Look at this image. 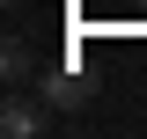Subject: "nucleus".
<instances>
[{
    "mask_svg": "<svg viewBox=\"0 0 147 139\" xmlns=\"http://www.w3.org/2000/svg\"><path fill=\"white\" fill-rule=\"evenodd\" d=\"M44 110H52V103H37L30 88H7V103H0V132H7V139H37V132H44Z\"/></svg>",
    "mask_w": 147,
    "mask_h": 139,
    "instance_id": "nucleus-1",
    "label": "nucleus"
},
{
    "mask_svg": "<svg viewBox=\"0 0 147 139\" xmlns=\"http://www.w3.org/2000/svg\"><path fill=\"white\" fill-rule=\"evenodd\" d=\"M37 95H44L52 110H81L88 103V81H81L74 66H52V73H37Z\"/></svg>",
    "mask_w": 147,
    "mask_h": 139,
    "instance_id": "nucleus-2",
    "label": "nucleus"
},
{
    "mask_svg": "<svg viewBox=\"0 0 147 139\" xmlns=\"http://www.w3.org/2000/svg\"><path fill=\"white\" fill-rule=\"evenodd\" d=\"M0 73H7V88H30V81H37V51L22 44V37L0 44Z\"/></svg>",
    "mask_w": 147,
    "mask_h": 139,
    "instance_id": "nucleus-3",
    "label": "nucleus"
}]
</instances>
